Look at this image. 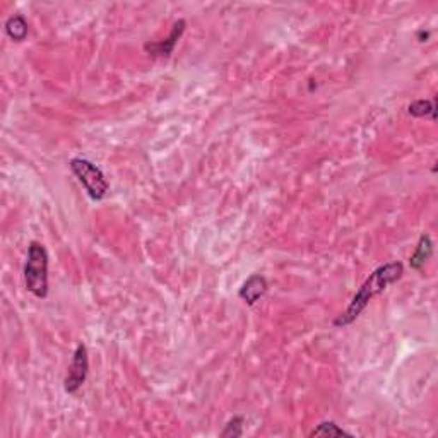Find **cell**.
<instances>
[{
  "label": "cell",
  "mask_w": 438,
  "mask_h": 438,
  "mask_svg": "<svg viewBox=\"0 0 438 438\" xmlns=\"http://www.w3.org/2000/svg\"><path fill=\"white\" fill-rule=\"evenodd\" d=\"M69 166L74 177L79 180V183L84 187L93 201H101L107 197V194L110 192V183H108L101 168L96 166L93 161L86 158H72Z\"/></svg>",
  "instance_id": "obj_3"
},
{
  "label": "cell",
  "mask_w": 438,
  "mask_h": 438,
  "mask_svg": "<svg viewBox=\"0 0 438 438\" xmlns=\"http://www.w3.org/2000/svg\"><path fill=\"white\" fill-rule=\"evenodd\" d=\"M428 38H430V33L428 31L425 33V31H423V29H421V31H418V41H421V43H423V41H426Z\"/></svg>",
  "instance_id": "obj_12"
},
{
  "label": "cell",
  "mask_w": 438,
  "mask_h": 438,
  "mask_svg": "<svg viewBox=\"0 0 438 438\" xmlns=\"http://www.w3.org/2000/svg\"><path fill=\"white\" fill-rule=\"evenodd\" d=\"M407 114L414 118H430L432 122L437 120V100H416L407 107Z\"/></svg>",
  "instance_id": "obj_8"
},
{
  "label": "cell",
  "mask_w": 438,
  "mask_h": 438,
  "mask_svg": "<svg viewBox=\"0 0 438 438\" xmlns=\"http://www.w3.org/2000/svg\"><path fill=\"white\" fill-rule=\"evenodd\" d=\"M432 256H433V240L430 235L423 233L421 237H419L416 250H414V253L409 259L411 269H414V271H421V269L425 267L426 262L432 259Z\"/></svg>",
  "instance_id": "obj_7"
},
{
  "label": "cell",
  "mask_w": 438,
  "mask_h": 438,
  "mask_svg": "<svg viewBox=\"0 0 438 438\" xmlns=\"http://www.w3.org/2000/svg\"><path fill=\"white\" fill-rule=\"evenodd\" d=\"M6 33L10 40L21 43V41L26 40V36H28L29 33L28 21H26L24 16H21V14H14V16H10L9 19L6 21Z\"/></svg>",
  "instance_id": "obj_9"
},
{
  "label": "cell",
  "mask_w": 438,
  "mask_h": 438,
  "mask_svg": "<svg viewBox=\"0 0 438 438\" xmlns=\"http://www.w3.org/2000/svg\"><path fill=\"white\" fill-rule=\"evenodd\" d=\"M89 373V354L88 347L84 343H79L76 346V351L72 354L69 368H67L65 380H63V391L67 394H76L77 391L84 385Z\"/></svg>",
  "instance_id": "obj_4"
},
{
  "label": "cell",
  "mask_w": 438,
  "mask_h": 438,
  "mask_svg": "<svg viewBox=\"0 0 438 438\" xmlns=\"http://www.w3.org/2000/svg\"><path fill=\"white\" fill-rule=\"evenodd\" d=\"M402 276H404L402 262L392 260L387 262V264L379 265V267L366 278L365 283L361 284V288L357 291V295L351 299L350 305H347V308L344 310L341 315H338V319L332 322V325H334L336 329H343L347 327L350 324H353V322L365 312V308L368 306V303L372 302L373 298L384 293L391 284L398 283Z\"/></svg>",
  "instance_id": "obj_1"
},
{
  "label": "cell",
  "mask_w": 438,
  "mask_h": 438,
  "mask_svg": "<svg viewBox=\"0 0 438 438\" xmlns=\"http://www.w3.org/2000/svg\"><path fill=\"white\" fill-rule=\"evenodd\" d=\"M187 22L183 19H178L171 28L170 35L164 40L155 41V43H146L144 50L149 57H170L173 54L175 47H177L178 40L182 38V35L185 33Z\"/></svg>",
  "instance_id": "obj_5"
},
{
  "label": "cell",
  "mask_w": 438,
  "mask_h": 438,
  "mask_svg": "<svg viewBox=\"0 0 438 438\" xmlns=\"http://www.w3.org/2000/svg\"><path fill=\"white\" fill-rule=\"evenodd\" d=\"M310 438L313 437H325V438H334V437H353L350 432H346L344 428H341L338 423L334 421H322L317 428H313L310 432Z\"/></svg>",
  "instance_id": "obj_10"
},
{
  "label": "cell",
  "mask_w": 438,
  "mask_h": 438,
  "mask_svg": "<svg viewBox=\"0 0 438 438\" xmlns=\"http://www.w3.org/2000/svg\"><path fill=\"white\" fill-rule=\"evenodd\" d=\"M24 284L33 297H48V252L43 243L31 242L24 262Z\"/></svg>",
  "instance_id": "obj_2"
},
{
  "label": "cell",
  "mask_w": 438,
  "mask_h": 438,
  "mask_svg": "<svg viewBox=\"0 0 438 438\" xmlns=\"http://www.w3.org/2000/svg\"><path fill=\"white\" fill-rule=\"evenodd\" d=\"M243 425H245V418L243 416H233L230 421L224 425L223 432L219 433L221 438H240L243 437Z\"/></svg>",
  "instance_id": "obj_11"
},
{
  "label": "cell",
  "mask_w": 438,
  "mask_h": 438,
  "mask_svg": "<svg viewBox=\"0 0 438 438\" xmlns=\"http://www.w3.org/2000/svg\"><path fill=\"white\" fill-rule=\"evenodd\" d=\"M267 290H269L267 279L262 274H252L245 283H243V286L240 288L238 297L242 298L247 305L252 306L267 293Z\"/></svg>",
  "instance_id": "obj_6"
}]
</instances>
